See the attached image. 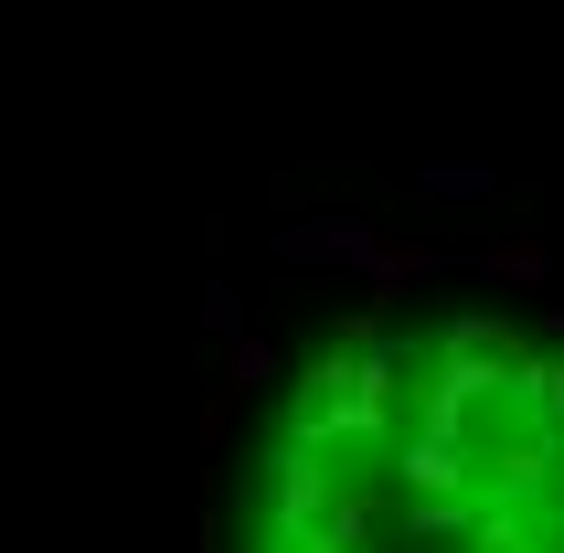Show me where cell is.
<instances>
[{
	"label": "cell",
	"instance_id": "6da1fadb",
	"mask_svg": "<svg viewBox=\"0 0 564 553\" xmlns=\"http://www.w3.org/2000/svg\"><path fill=\"white\" fill-rule=\"evenodd\" d=\"M256 553H564V319L426 308L330 340L267 426Z\"/></svg>",
	"mask_w": 564,
	"mask_h": 553
}]
</instances>
